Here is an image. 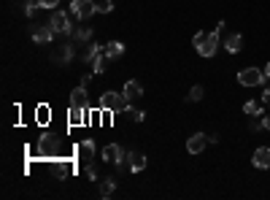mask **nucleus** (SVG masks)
<instances>
[{
    "label": "nucleus",
    "instance_id": "f257e3e1",
    "mask_svg": "<svg viewBox=\"0 0 270 200\" xmlns=\"http://www.w3.org/2000/svg\"><path fill=\"white\" fill-rule=\"evenodd\" d=\"M192 46L200 57H214L216 49H219V33H194L192 38Z\"/></svg>",
    "mask_w": 270,
    "mask_h": 200
},
{
    "label": "nucleus",
    "instance_id": "f03ea898",
    "mask_svg": "<svg viewBox=\"0 0 270 200\" xmlns=\"http://www.w3.org/2000/svg\"><path fill=\"white\" fill-rule=\"evenodd\" d=\"M100 108H106V111H111V114H119V111H124V108H127V98L108 89V92L100 95Z\"/></svg>",
    "mask_w": 270,
    "mask_h": 200
},
{
    "label": "nucleus",
    "instance_id": "7ed1b4c3",
    "mask_svg": "<svg viewBox=\"0 0 270 200\" xmlns=\"http://www.w3.org/2000/svg\"><path fill=\"white\" fill-rule=\"evenodd\" d=\"M238 84H243V87H260V84H265V71H260V68H243L238 73Z\"/></svg>",
    "mask_w": 270,
    "mask_h": 200
},
{
    "label": "nucleus",
    "instance_id": "20e7f679",
    "mask_svg": "<svg viewBox=\"0 0 270 200\" xmlns=\"http://www.w3.org/2000/svg\"><path fill=\"white\" fill-rule=\"evenodd\" d=\"M49 27L54 30V36H68V33L73 30V25H71V19H68L65 11H54L51 19H49Z\"/></svg>",
    "mask_w": 270,
    "mask_h": 200
},
{
    "label": "nucleus",
    "instance_id": "39448f33",
    "mask_svg": "<svg viewBox=\"0 0 270 200\" xmlns=\"http://www.w3.org/2000/svg\"><path fill=\"white\" fill-rule=\"evenodd\" d=\"M71 14L76 16V19H89L92 14H97V3L95 0H73Z\"/></svg>",
    "mask_w": 270,
    "mask_h": 200
},
{
    "label": "nucleus",
    "instance_id": "423d86ee",
    "mask_svg": "<svg viewBox=\"0 0 270 200\" xmlns=\"http://www.w3.org/2000/svg\"><path fill=\"white\" fill-rule=\"evenodd\" d=\"M103 160L119 165V170H124V149L119 144H108L106 149H103Z\"/></svg>",
    "mask_w": 270,
    "mask_h": 200
},
{
    "label": "nucleus",
    "instance_id": "0eeeda50",
    "mask_svg": "<svg viewBox=\"0 0 270 200\" xmlns=\"http://www.w3.org/2000/svg\"><path fill=\"white\" fill-rule=\"evenodd\" d=\"M208 141H211V138H208L205 133H194L192 138L187 141V152H189V154H200L205 146H208Z\"/></svg>",
    "mask_w": 270,
    "mask_h": 200
},
{
    "label": "nucleus",
    "instance_id": "6e6552de",
    "mask_svg": "<svg viewBox=\"0 0 270 200\" xmlns=\"http://www.w3.org/2000/svg\"><path fill=\"white\" fill-rule=\"evenodd\" d=\"M76 154H78V160H81V162H92V160H95V141L84 138L81 144L76 146Z\"/></svg>",
    "mask_w": 270,
    "mask_h": 200
},
{
    "label": "nucleus",
    "instance_id": "1a4fd4ad",
    "mask_svg": "<svg viewBox=\"0 0 270 200\" xmlns=\"http://www.w3.org/2000/svg\"><path fill=\"white\" fill-rule=\"evenodd\" d=\"M251 162H254V168L268 170L270 168V146H260V149L254 152V157H251Z\"/></svg>",
    "mask_w": 270,
    "mask_h": 200
},
{
    "label": "nucleus",
    "instance_id": "9d476101",
    "mask_svg": "<svg viewBox=\"0 0 270 200\" xmlns=\"http://www.w3.org/2000/svg\"><path fill=\"white\" fill-rule=\"evenodd\" d=\"M57 152H60L57 149V138L54 135H43L41 144H38V154H43V157H54Z\"/></svg>",
    "mask_w": 270,
    "mask_h": 200
},
{
    "label": "nucleus",
    "instance_id": "9b49d317",
    "mask_svg": "<svg viewBox=\"0 0 270 200\" xmlns=\"http://www.w3.org/2000/svg\"><path fill=\"white\" fill-rule=\"evenodd\" d=\"M225 49L230 51V54H238V51L243 49V36H240V33H230V36L225 38Z\"/></svg>",
    "mask_w": 270,
    "mask_h": 200
},
{
    "label": "nucleus",
    "instance_id": "f8f14e48",
    "mask_svg": "<svg viewBox=\"0 0 270 200\" xmlns=\"http://www.w3.org/2000/svg\"><path fill=\"white\" fill-rule=\"evenodd\" d=\"M127 165L133 173H141L143 168H146V157H143L141 152H127Z\"/></svg>",
    "mask_w": 270,
    "mask_h": 200
},
{
    "label": "nucleus",
    "instance_id": "ddd939ff",
    "mask_svg": "<svg viewBox=\"0 0 270 200\" xmlns=\"http://www.w3.org/2000/svg\"><path fill=\"white\" fill-rule=\"evenodd\" d=\"M103 54H106L108 60H119V57L124 54V43H119V41H108L106 46H103Z\"/></svg>",
    "mask_w": 270,
    "mask_h": 200
},
{
    "label": "nucleus",
    "instance_id": "4468645a",
    "mask_svg": "<svg viewBox=\"0 0 270 200\" xmlns=\"http://www.w3.org/2000/svg\"><path fill=\"white\" fill-rule=\"evenodd\" d=\"M124 98H127V103L130 100H138V98H141V95H143V87H141V81H127V84H124Z\"/></svg>",
    "mask_w": 270,
    "mask_h": 200
},
{
    "label": "nucleus",
    "instance_id": "2eb2a0df",
    "mask_svg": "<svg viewBox=\"0 0 270 200\" xmlns=\"http://www.w3.org/2000/svg\"><path fill=\"white\" fill-rule=\"evenodd\" d=\"M51 38H54V30H51V27H36V30H33V41L36 43H49Z\"/></svg>",
    "mask_w": 270,
    "mask_h": 200
},
{
    "label": "nucleus",
    "instance_id": "dca6fc26",
    "mask_svg": "<svg viewBox=\"0 0 270 200\" xmlns=\"http://www.w3.org/2000/svg\"><path fill=\"white\" fill-rule=\"evenodd\" d=\"M71 106H87V87H81V84H78L76 89H73L71 92Z\"/></svg>",
    "mask_w": 270,
    "mask_h": 200
},
{
    "label": "nucleus",
    "instance_id": "f3484780",
    "mask_svg": "<svg viewBox=\"0 0 270 200\" xmlns=\"http://www.w3.org/2000/svg\"><path fill=\"white\" fill-rule=\"evenodd\" d=\"M100 54H103V46H100V43H89V49L81 54V60H84V62H95V57H100Z\"/></svg>",
    "mask_w": 270,
    "mask_h": 200
},
{
    "label": "nucleus",
    "instance_id": "a211bd4d",
    "mask_svg": "<svg viewBox=\"0 0 270 200\" xmlns=\"http://www.w3.org/2000/svg\"><path fill=\"white\" fill-rule=\"evenodd\" d=\"M84 117H87V111L81 106H71V124H84L87 122Z\"/></svg>",
    "mask_w": 270,
    "mask_h": 200
},
{
    "label": "nucleus",
    "instance_id": "6ab92c4d",
    "mask_svg": "<svg viewBox=\"0 0 270 200\" xmlns=\"http://www.w3.org/2000/svg\"><path fill=\"white\" fill-rule=\"evenodd\" d=\"M114 192H116V179H103V184H100V195H103V198H111Z\"/></svg>",
    "mask_w": 270,
    "mask_h": 200
},
{
    "label": "nucleus",
    "instance_id": "aec40b11",
    "mask_svg": "<svg viewBox=\"0 0 270 200\" xmlns=\"http://www.w3.org/2000/svg\"><path fill=\"white\" fill-rule=\"evenodd\" d=\"M243 111L249 114V117H262V106H260V103H254V100L243 103Z\"/></svg>",
    "mask_w": 270,
    "mask_h": 200
},
{
    "label": "nucleus",
    "instance_id": "412c9836",
    "mask_svg": "<svg viewBox=\"0 0 270 200\" xmlns=\"http://www.w3.org/2000/svg\"><path fill=\"white\" fill-rule=\"evenodd\" d=\"M106 60H108L106 54L95 57V62H92V71H95V73H106Z\"/></svg>",
    "mask_w": 270,
    "mask_h": 200
},
{
    "label": "nucleus",
    "instance_id": "4be33fe9",
    "mask_svg": "<svg viewBox=\"0 0 270 200\" xmlns=\"http://www.w3.org/2000/svg\"><path fill=\"white\" fill-rule=\"evenodd\" d=\"M114 11V0H97V14H111Z\"/></svg>",
    "mask_w": 270,
    "mask_h": 200
},
{
    "label": "nucleus",
    "instance_id": "5701e85b",
    "mask_svg": "<svg viewBox=\"0 0 270 200\" xmlns=\"http://www.w3.org/2000/svg\"><path fill=\"white\" fill-rule=\"evenodd\" d=\"M92 30H95V27H81V30H76L73 36H76V41H89V38H92Z\"/></svg>",
    "mask_w": 270,
    "mask_h": 200
},
{
    "label": "nucleus",
    "instance_id": "b1692460",
    "mask_svg": "<svg viewBox=\"0 0 270 200\" xmlns=\"http://www.w3.org/2000/svg\"><path fill=\"white\" fill-rule=\"evenodd\" d=\"M203 87H200V84H194V87L192 89H189V100H192V103H197V100H203Z\"/></svg>",
    "mask_w": 270,
    "mask_h": 200
},
{
    "label": "nucleus",
    "instance_id": "393cba45",
    "mask_svg": "<svg viewBox=\"0 0 270 200\" xmlns=\"http://www.w3.org/2000/svg\"><path fill=\"white\" fill-rule=\"evenodd\" d=\"M73 57H76V51H73L71 43H68V46H62V54H60V60H62V62H71Z\"/></svg>",
    "mask_w": 270,
    "mask_h": 200
},
{
    "label": "nucleus",
    "instance_id": "a878e982",
    "mask_svg": "<svg viewBox=\"0 0 270 200\" xmlns=\"http://www.w3.org/2000/svg\"><path fill=\"white\" fill-rule=\"evenodd\" d=\"M124 114H127V117H133L135 119V122H143V119H146V114H143V111H138V108H124Z\"/></svg>",
    "mask_w": 270,
    "mask_h": 200
},
{
    "label": "nucleus",
    "instance_id": "bb28decb",
    "mask_svg": "<svg viewBox=\"0 0 270 200\" xmlns=\"http://www.w3.org/2000/svg\"><path fill=\"white\" fill-rule=\"evenodd\" d=\"M38 8H41V3H38V0H27V3H25V14L27 16H33Z\"/></svg>",
    "mask_w": 270,
    "mask_h": 200
},
{
    "label": "nucleus",
    "instance_id": "cd10ccee",
    "mask_svg": "<svg viewBox=\"0 0 270 200\" xmlns=\"http://www.w3.org/2000/svg\"><path fill=\"white\" fill-rule=\"evenodd\" d=\"M38 3H41V8H57L60 0H38Z\"/></svg>",
    "mask_w": 270,
    "mask_h": 200
},
{
    "label": "nucleus",
    "instance_id": "c85d7f7f",
    "mask_svg": "<svg viewBox=\"0 0 270 200\" xmlns=\"http://www.w3.org/2000/svg\"><path fill=\"white\" fill-rule=\"evenodd\" d=\"M87 176H89V179H97V170H95V165H92V162H87Z\"/></svg>",
    "mask_w": 270,
    "mask_h": 200
},
{
    "label": "nucleus",
    "instance_id": "c756f323",
    "mask_svg": "<svg viewBox=\"0 0 270 200\" xmlns=\"http://www.w3.org/2000/svg\"><path fill=\"white\" fill-rule=\"evenodd\" d=\"M260 127H265V124H262V122H257V119H251V122H249V130H254V133H257Z\"/></svg>",
    "mask_w": 270,
    "mask_h": 200
},
{
    "label": "nucleus",
    "instance_id": "7c9ffc66",
    "mask_svg": "<svg viewBox=\"0 0 270 200\" xmlns=\"http://www.w3.org/2000/svg\"><path fill=\"white\" fill-rule=\"evenodd\" d=\"M262 103H265V106H270V87L265 89V92H262Z\"/></svg>",
    "mask_w": 270,
    "mask_h": 200
},
{
    "label": "nucleus",
    "instance_id": "2f4dec72",
    "mask_svg": "<svg viewBox=\"0 0 270 200\" xmlns=\"http://www.w3.org/2000/svg\"><path fill=\"white\" fill-rule=\"evenodd\" d=\"M262 124H265V130H270V117H265V119H262Z\"/></svg>",
    "mask_w": 270,
    "mask_h": 200
},
{
    "label": "nucleus",
    "instance_id": "473e14b6",
    "mask_svg": "<svg viewBox=\"0 0 270 200\" xmlns=\"http://www.w3.org/2000/svg\"><path fill=\"white\" fill-rule=\"evenodd\" d=\"M265 79H270V62L265 65Z\"/></svg>",
    "mask_w": 270,
    "mask_h": 200
}]
</instances>
